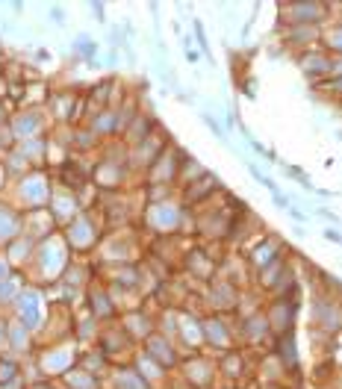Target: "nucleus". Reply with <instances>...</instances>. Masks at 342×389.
Instances as JSON below:
<instances>
[{
	"label": "nucleus",
	"instance_id": "obj_1",
	"mask_svg": "<svg viewBox=\"0 0 342 389\" xmlns=\"http://www.w3.org/2000/svg\"><path fill=\"white\" fill-rule=\"evenodd\" d=\"M251 174H254V180H257L259 186H266V189H271V192H277V186H274V183H271L269 177H266L263 171H259V168H254V165H251Z\"/></svg>",
	"mask_w": 342,
	"mask_h": 389
},
{
	"label": "nucleus",
	"instance_id": "obj_2",
	"mask_svg": "<svg viewBox=\"0 0 342 389\" xmlns=\"http://www.w3.org/2000/svg\"><path fill=\"white\" fill-rule=\"evenodd\" d=\"M74 47L80 50L83 56H92V53H94V45H92V42H89V38H80V42H77V45H74Z\"/></svg>",
	"mask_w": 342,
	"mask_h": 389
},
{
	"label": "nucleus",
	"instance_id": "obj_3",
	"mask_svg": "<svg viewBox=\"0 0 342 389\" xmlns=\"http://www.w3.org/2000/svg\"><path fill=\"white\" fill-rule=\"evenodd\" d=\"M204 121H207V124H210V127H212V133H215L218 139H224V130L218 127V124H215V118H212V115H204Z\"/></svg>",
	"mask_w": 342,
	"mask_h": 389
},
{
	"label": "nucleus",
	"instance_id": "obj_4",
	"mask_svg": "<svg viewBox=\"0 0 342 389\" xmlns=\"http://www.w3.org/2000/svg\"><path fill=\"white\" fill-rule=\"evenodd\" d=\"M50 18H56L59 24L65 21V15H62V9H59V6H50Z\"/></svg>",
	"mask_w": 342,
	"mask_h": 389
},
{
	"label": "nucleus",
	"instance_id": "obj_5",
	"mask_svg": "<svg viewBox=\"0 0 342 389\" xmlns=\"http://www.w3.org/2000/svg\"><path fill=\"white\" fill-rule=\"evenodd\" d=\"M92 9H94V18L104 21V6H100V3H92Z\"/></svg>",
	"mask_w": 342,
	"mask_h": 389
}]
</instances>
